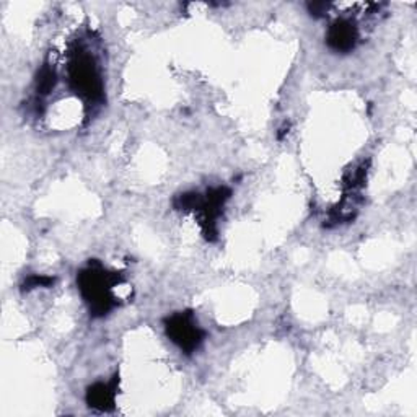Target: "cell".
Wrapping results in <instances>:
<instances>
[{"label":"cell","instance_id":"2","mask_svg":"<svg viewBox=\"0 0 417 417\" xmlns=\"http://www.w3.org/2000/svg\"><path fill=\"white\" fill-rule=\"evenodd\" d=\"M356 43V29L352 28V24L339 22L331 28L330 31V44L335 49L339 51H347L354 46Z\"/></svg>","mask_w":417,"mask_h":417},{"label":"cell","instance_id":"1","mask_svg":"<svg viewBox=\"0 0 417 417\" xmlns=\"http://www.w3.org/2000/svg\"><path fill=\"white\" fill-rule=\"evenodd\" d=\"M168 335L173 337L176 344L181 346V349L188 352L196 349L200 342L198 326L194 325L193 318L189 315H178L171 318V321L168 323Z\"/></svg>","mask_w":417,"mask_h":417},{"label":"cell","instance_id":"3","mask_svg":"<svg viewBox=\"0 0 417 417\" xmlns=\"http://www.w3.org/2000/svg\"><path fill=\"white\" fill-rule=\"evenodd\" d=\"M90 403L96 408H106V404L112 403V391L105 385H98L90 391Z\"/></svg>","mask_w":417,"mask_h":417}]
</instances>
